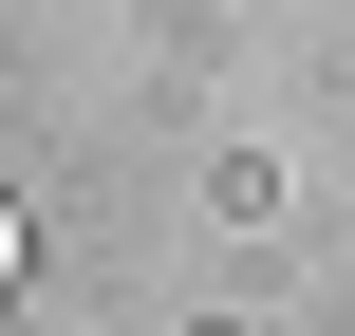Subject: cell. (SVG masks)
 I'll return each instance as SVG.
<instances>
[{"mask_svg": "<svg viewBox=\"0 0 355 336\" xmlns=\"http://www.w3.org/2000/svg\"><path fill=\"white\" fill-rule=\"evenodd\" d=\"M0 281H19V206H0Z\"/></svg>", "mask_w": 355, "mask_h": 336, "instance_id": "cell-1", "label": "cell"}]
</instances>
